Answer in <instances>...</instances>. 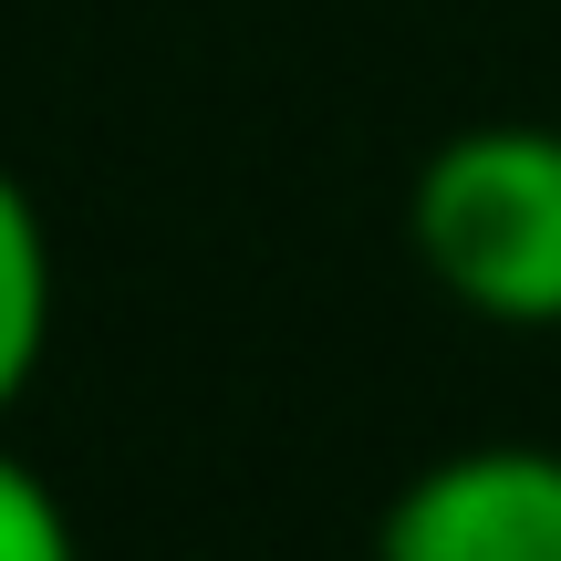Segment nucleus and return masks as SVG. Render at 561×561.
I'll return each instance as SVG.
<instances>
[{
	"instance_id": "nucleus-1",
	"label": "nucleus",
	"mask_w": 561,
	"mask_h": 561,
	"mask_svg": "<svg viewBox=\"0 0 561 561\" xmlns=\"http://www.w3.org/2000/svg\"><path fill=\"white\" fill-rule=\"evenodd\" d=\"M416 261L489 322H561V125H468L416 167Z\"/></svg>"
},
{
	"instance_id": "nucleus-3",
	"label": "nucleus",
	"mask_w": 561,
	"mask_h": 561,
	"mask_svg": "<svg viewBox=\"0 0 561 561\" xmlns=\"http://www.w3.org/2000/svg\"><path fill=\"white\" fill-rule=\"evenodd\" d=\"M42 343H53V240H42L32 187L0 167V416L42 375Z\"/></svg>"
},
{
	"instance_id": "nucleus-2",
	"label": "nucleus",
	"mask_w": 561,
	"mask_h": 561,
	"mask_svg": "<svg viewBox=\"0 0 561 561\" xmlns=\"http://www.w3.org/2000/svg\"><path fill=\"white\" fill-rule=\"evenodd\" d=\"M375 561H561V447L489 437L385 500Z\"/></svg>"
},
{
	"instance_id": "nucleus-4",
	"label": "nucleus",
	"mask_w": 561,
	"mask_h": 561,
	"mask_svg": "<svg viewBox=\"0 0 561 561\" xmlns=\"http://www.w3.org/2000/svg\"><path fill=\"white\" fill-rule=\"evenodd\" d=\"M0 561H83L62 500L42 489V468L11 458V447H0Z\"/></svg>"
}]
</instances>
